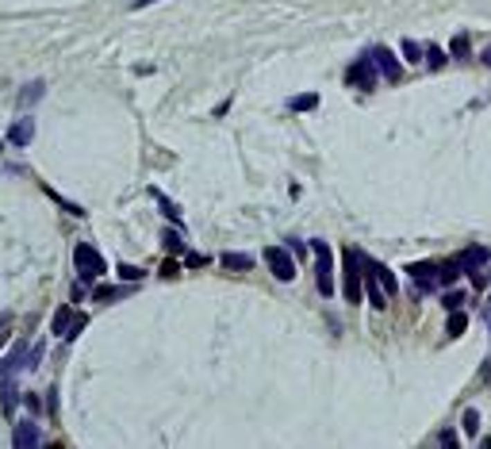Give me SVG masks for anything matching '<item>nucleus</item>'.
<instances>
[{
	"label": "nucleus",
	"mask_w": 491,
	"mask_h": 449,
	"mask_svg": "<svg viewBox=\"0 0 491 449\" xmlns=\"http://www.w3.org/2000/svg\"><path fill=\"white\" fill-rule=\"evenodd\" d=\"M35 142V116H19L16 123L8 127V146H31Z\"/></svg>",
	"instance_id": "obj_7"
},
{
	"label": "nucleus",
	"mask_w": 491,
	"mask_h": 449,
	"mask_svg": "<svg viewBox=\"0 0 491 449\" xmlns=\"http://www.w3.org/2000/svg\"><path fill=\"white\" fill-rule=\"evenodd\" d=\"M365 265L376 273V281L384 284V292H388V296H400V276L391 273L388 265H380V261H373V258H365Z\"/></svg>",
	"instance_id": "obj_13"
},
{
	"label": "nucleus",
	"mask_w": 491,
	"mask_h": 449,
	"mask_svg": "<svg viewBox=\"0 0 491 449\" xmlns=\"http://www.w3.org/2000/svg\"><path fill=\"white\" fill-rule=\"evenodd\" d=\"M488 326H491V308H488Z\"/></svg>",
	"instance_id": "obj_37"
},
{
	"label": "nucleus",
	"mask_w": 491,
	"mask_h": 449,
	"mask_svg": "<svg viewBox=\"0 0 491 449\" xmlns=\"http://www.w3.org/2000/svg\"><path fill=\"white\" fill-rule=\"evenodd\" d=\"M407 276L415 281V296L422 292H434L441 288V273H438V261H411L407 265Z\"/></svg>",
	"instance_id": "obj_4"
},
{
	"label": "nucleus",
	"mask_w": 491,
	"mask_h": 449,
	"mask_svg": "<svg viewBox=\"0 0 491 449\" xmlns=\"http://www.w3.org/2000/svg\"><path fill=\"white\" fill-rule=\"evenodd\" d=\"M457 265H461V273H480V269L488 265V249H483V246H468L465 254H457Z\"/></svg>",
	"instance_id": "obj_11"
},
{
	"label": "nucleus",
	"mask_w": 491,
	"mask_h": 449,
	"mask_svg": "<svg viewBox=\"0 0 491 449\" xmlns=\"http://www.w3.org/2000/svg\"><path fill=\"white\" fill-rule=\"evenodd\" d=\"M368 54H373L376 69H380V73L388 77V81H400V62H395V54H391L388 46H373Z\"/></svg>",
	"instance_id": "obj_9"
},
{
	"label": "nucleus",
	"mask_w": 491,
	"mask_h": 449,
	"mask_svg": "<svg viewBox=\"0 0 491 449\" xmlns=\"http://www.w3.org/2000/svg\"><path fill=\"white\" fill-rule=\"evenodd\" d=\"M204 261H208L204 254H184V265H204Z\"/></svg>",
	"instance_id": "obj_33"
},
{
	"label": "nucleus",
	"mask_w": 491,
	"mask_h": 449,
	"mask_svg": "<svg viewBox=\"0 0 491 449\" xmlns=\"http://www.w3.org/2000/svg\"><path fill=\"white\" fill-rule=\"evenodd\" d=\"M119 281H127V284H139L142 276H146V269H139V265H123V261H119Z\"/></svg>",
	"instance_id": "obj_23"
},
{
	"label": "nucleus",
	"mask_w": 491,
	"mask_h": 449,
	"mask_svg": "<svg viewBox=\"0 0 491 449\" xmlns=\"http://www.w3.org/2000/svg\"><path fill=\"white\" fill-rule=\"evenodd\" d=\"M42 92H46V85H42V81H31L24 92H19V108H31V104H39Z\"/></svg>",
	"instance_id": "obj_20"
},
{
	"label": "nucleus",
	"mask_w": 491,
	"mask_h": 449,
	"mask_svg": "<svg viewBox=\"0 0 491 449\" xmlns=\"http://www.w3.org/2000/svg\"><path fill=\"white\" fill-rule=\"evenodd\" d=\"M73 269H77V276H81L84 284H96L104 273H108V265H104V258H100V249H92L89 242H81V246L73 249Z\"/></svg>",
	"instance_id": "obj_2"
},
{
	"label": "nucleus",
	"mask_w": 491,
	"mask_h": 449,
	"mask_svg": "<svg viewBox=\"0 0 491 449\" xmlns=\"http://www.w3.org/2000/svg\"><path fill=\"white\" fill-rule=\"evenodd\" d=\"M265 265L273 269L276 281H296V261H292V254L284 246H269L265 249Z\"/></svg>",
	"instance_id": "obj_6"
},
{
	"label": "nucleus",
	"mask_w": 491,
	"mask_h": 449,
	"mask_svg": "<svg viewBox=\"0 0 491 449\" xmlns=\"http://www.w3.org/2000/svg\"><path fill=\"white\" fill-rule=\"evenodd\" d=\"M84 323H89V319H84V315H73V323H69V331H66V342H73L77 334L84 331Z\"/></svg>",
	"instance_id": "obj_31"
},
{
	"label": "nucleus",
	"mask_w": 491,
	"mask_h": 449,
	"mask_svg": "<svg viewBox=\"0 0 491 449\" xmlns=\"http://www.w3.org/2000/svg\"><path fill=\"white\" fill-rule=\"evenodd\" d=\"M161 242H166L169 254H184V238L173 231V227H169V231H161Z\"/></svg>",
	"instance_id": "obj_24"
},
{
	"label": "nucleus",
	"mask_w": 491,
	"mask_h": 449,
	"mask_svg": "<svg viewBox=\"0 0 491 449\" xmlns=\"http://www.w3.org/2000/svg\"><path fill=\"white\" fill-rule=\"evenodd\" d=\"M0 150H4V142H0Z\"/></svg>",
	"instance_id": "obj_38"
},
{
	"label": "nucleus",
	"mask_w": 491,
	"mask_h": 449,
	"mask_svg": "<svg viewBox=\"0 0 491 449\" xmlns=\"http://www.w3.org/2000/svg\"><path fill=\"white\" fill-rule=\"evenodd\" d=\"M311 254H315V284H319V292L323 296H334V249L326 246L323 238H315L311 242Z\"/></svg>",
	"instance_id": "obj_3"
},
{
	"label": "nucleus",
	"mask_w": 491,
	"mask_h": 449,
	"mask_svg": "<svg viewBox=\"0 0 491 449\" xmlns=\"http://www.w3.org/2000/svg\"><path fill=\"white\" fill-rule=\"evenodd\" d=\"M438 441H441V446H457V434H453V430H445Z\"/></svg>",
	"instance_id": "obj_34"
},
{
	"label": "nucleus",
	"mask_w": 491,
	"mask_h": 449,
	"mask_svg": "<svg viewBox=\"0 0 491 449\" xmlns=\"http://www.w3.org/2000/svg\"><path fill=\"white\" fill-rule=\"evenodd\" d=\"M465 299H468V292H445L441 303H445V311H461L465 308Z\"/></svg>",
	"instance_id": "obj_27"
},
{
	"label": "nucleus",
	"mask_w": 491,
	"mask_h": 449,
	"mask_svg": "<svg viewBox=\"0 0 491 449\" xmlns=\"http://www.w3.org/2000/svg\"><path fill=\"white\" fill-rule=\"evenodd\" d=\"M341 296L350 299V303H361V296H365V254L361 249H353V246H346L341 249Z\"/></svg>",
	"instance_id": "obj_1"
},
{
	"label": "nucleus",
	"mask_w": 491,
	"mask_h": 449,
	"mask_svg": "<svg viewBox=\"0 0 491 449\" xmlns=\"http://www.w3.org/2000/svg\"><path fill=\"white\" fill-rule=\"evenodd\" d=\"M376 73H380V69H376L373 54H361V58L346 69V85H353V89L365 92V89H373V85H376Z\"/></svg>",
	"instance_id": "obj_5"
},
{
	"label": "nucleus",
	"mask_w": 491,
	"mask_h": 449,
	"mask_svg": "<svg viewBox=\"0 0 491 449\" xmlns=\"http://www.w3.org/2000/svg\"><path fill=\"white\" fill-rule=\"evenodd\" d=\"M0 403H4V415H16V403H19V384L12 376H0Z\"/></svg>",
	"instance_id": "obj_14"
},
{
	"label": "nucleus",
	"mask_w": 491,
	"mask_h": 449,
	"mask_svg": "<svg viewBox=\"0 0 491 449\" xmlns=\"http://www.w3.org/2000/svg\"><path fill=\"white\" fill-rule=\"evenodd\" d=\"M177 273H181V269H177V261H173V258H169L166 265H161V276H177Z\"/></svg>",
	"instance_id": "obj_32"
},
{
	"label": "nucleus",
	"mask_w": 491,
	"mask_h": 449,
	"mask_svg": "<svg viewBox=\"0 0 491 449\" xmlns=\"http://www.w3.org/2000/svg\"><path fill=\"white\" fill-rule=\"evenodd\" d=\"M46 196H51L54 204H62V208H66L69 215H84V208H81V204H73V200H62V196H58V192H54V188H46Z\"/></svg>",
	"instance_id": "obj_28"
},
{
	"label": "nucleus",
	"mask_w": 491,
	"mask_h": 449,
	"mask_svg": "<svg viewBox=\"0 0 491 449\" xmlns=\"http://www.w3.org/2000/svg\"><path fill=\"white\" fill-rule=\"evenodd\" d=\"M449 54H453V58H465V54H468V35H453Z\"/></svg>",
	"instance_id": "obj_29"
},
{
	"label": "nucleus",
	"mask_w": 491,
	"mask_h": 449,
	"mask_svg": "<svg viewBox=\"0 0 491 449\" xmlns=\"http://www.w3.org/2000/svg\"><path fill=\"white\" fill-rule=\"evenodd\" d=\"M461 426H465V434H468V438H476V434H480V411H476V407H468V411H465V423H461Z\"/></svg>",
	"instance_id": "obj_26"
},
{
	"label": "nucleus",
	"mask_w": 491,
	"mask_h": 449,
	"mask_svg": "<svg viewBox=\"0 0 491 449\" xmlns=\"http://www.w3.org/2000/svg\"><path fill=\"white\" fill-rule=\"evenodd\" d=\"M288 108L292 112H315L319 108V92H300V96H292Z\"/></svg>",
	"instance_id": "obj_19"
},
{
	"label": "nucleus",
	"mask_w": 491,
	"mask_h": 449,
	"mask_svg": "<svg viewBox=\"0 0 491 449\" xmlns=\"http://www.w3.org/2000/svg\"><path fill=\"white\" fill-rule=\"evenodd\" d=\"M422 58H426V66H430V69H441V66H445V58H449V54H445V50H441V46H434V42H430V46H426V54H422Z\"/></svg>",
	"instance_id": "obj_22"
},
{
	"label": "nucleus",
	"mask_w": 491,
	"mask_h": 449,
	"mask_svg": "<svg viewBox=\"0 0 491 449\" xmlns=\"http://www.w3.org/2000/svg\"><path fill=\"white\" fill-rule=\"evenodd\" d=\"M39 441H42V434H39V426H35V419L16 423V434H12V446L16 449H31V446H39Z\"/></svg>",
	"instance_id": "obj_10"
},
{
	"label": "nucleus",
	"mask_w": 491,
	"mask_h": 449,
	"mask_svg": "<svg viewBox=\"0 0 491 449\" xmlns=\"http://www.w3.org/2000/svg\"><path fill=\"white\" fill-rule=\"evenodd\" d=\"M150 196H154V200H158V208H161V215H166V219H169V223H177V227H181V223H184V215H181V208H177V204H173V200H169V196H166V192H161V188H154V184H150Z\"/></svg>",
	"instance_id": "obj_15"
},
{
	"label": "nucleus",
	"mask_w": 491,
	"mask_h": 449,
	"mask_svg": "<svg viewBox=\"0 0 491 449\" xmlns=\"http://www.w3.org/2000/svg\"><path fill=\"white\" fill-rule=\"evenodd\" d=\"M438 273H441V284H453V281H457V276H461V265H457V258H453V261H441V265H438Z\"/></svg>",
	"instance_id": "obj_25"
},
{
	"label": "nucleus",
	"mask_w": 491,
	"mask_h": 449,
	"mask_svg": "<svg viewBox=\"0 0 491 449\" xmlns=\"http://www.w3.org/2000/svg\"><path fill=\"white\" fill-rule=\"evenodd\" d=\"M8 323H12V315H8V311H4V315H0V334L8 331Z\"/></svg>",
	"instance_id": "obj_35"
},
{
	"label": "nucleus",
	"mask_w": 491,
	"mask_h": 449,
	"mask_svg": "<svg viewBox=\"0 0 491 449\" xmlns=\"http://www.w3.org/2000/svg\"><path fill=\"white\" fill-rule=\"evenodd\" d=\"M365 296H368V303H373L376 311L388 308V292H384V284L376 281V273H373L368 265H365Z\"/></svg>",
	"instance_id": "obj_12"
},
{
	"label": "nucleus",
	"mask_w": 491,
	"mask_h": 449,
	"mask_svg": "<svg viewBox=\"0 0 491 449\" xmlns=\"http://www.w3.org/2000/svg\"><path fill=\"white\" fill-rule=\"evenodd\" d=\"M27 361H31V346H27V342H19V346L12 349L8 358L0 361V376H16V373H24Z\"/></svg>",
	"instance_id": "obj_8"
},
{
	"label": "nucleus",
	"mask_w": 491,
	"mask_h": 449,
	"mask_svg": "<svg viewBox=\"0 0 491 449\" xmlns=\"http://www.w3.org/2000/svg\"><path fill=\"white\" fill-rule=\"evenodd\" d=\"M69 323H73V311L62 303L58 311H54V323H51V331H54V338H66V331H69Z\"/></svg>",
	"instance_id": "obj_18"
},
{
	"label": "nucleus",
	"mask_w": 491,
	"mask_h": 449,
	"mask_svg": "<svg viewBox=\"0 0 491 449\" xmlns=\"http://www.w3.org/2000/svg\"><path fill=\"white\" fill-rule=\"evenodd\" d=\"M465 331H468V315H465V311H449V323H445V334H449V338H461Z\"/></svg>",
	"instance_id": "obj_21"
},
{
	"label": "nucleus",
	"mask_w": 491,
	"mask_h": 449,
	"mask_svg": "<svg viewBox=\"0 0 491 449\" xmlns=\"http://www.w3.org/2000/svg\"><path fill=\"white\" fill-rule=\"evenodd\" d=\"M127 296V284H92V299H100V303H111V299H123Z\"/></svg>",
	"instance_id": "obj_17"
},
{
	"label": "nucleus",
	"mask_w": 491,
	"mask_h": 449,
	"mask_svg": "<svg viewBox=\"0 0 491 449\" xmlns=\"http://www.w3.org/2000/svg\"><path fill=\"white\" fill-rule=\"evenodd\" d=\"M480 62H483V66H491V46H488V50H483V54H480Z\"/></svg>",
	"instance_id": "obj_36"
},
{
	"label": "nucleus",
	"mask_w": 491,
	"mask_h": 449,
	"mask_svg": "<svg viewBox=\"0 0 491 449\" xmlns=\"http://www.w3.org/2000/svg\"><path fill=\"white\" fill-rule=\"evenodd\" d=\"M219 265L231 269V273H250V269H253V258H250V254H234V249H226L223 258H219Z\"/></svg>",
	"instance_id": "obj_16"
},
{
	"label": "nucleus",
	"mask_w": 491,
	"mask_h": 449,
	"mask_svg": "<svg viewBox=\"0 0 491 449\" xmlns=\"http://www.w3.org/2000/svg\"><path fill=\"white\" fill-rule=\"evenodd\" d=\"M403 54H407L411 62H422V54H426V46H418L415 39H403Z\"/></svg>",
	"instance_id": "obj_30"
}]
</instances>
